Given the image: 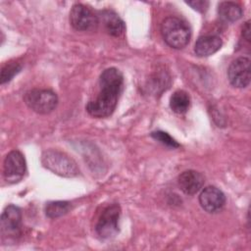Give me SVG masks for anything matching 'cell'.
<instances>
[{
	"mask_svg": "<svg viewBox=\"0 0 251 251\" xmlns=\"http://www.w3.org/2000/svg\"><path fill=\"white\" fill-rule=\"evenodd\" d=\"M124 85V75L116 68H108L99 78V92L86 105L87 113L94 118H106L115 111Z\"/></svg>",
	"mask_w": 251,
	"mask_h": 251,
	"instance_id": "cell-1",
	"label": "cell"
},
{
	"mask_svg": "<svg viewBox=\"0 0 251 251\" xmlns=\"http://www.w3.org/2000/svg\"><path fill=\"white\" fill-rule=\"evenodd\" d=\"M161 34L164 41L174 49L185 47L191 37L188 24L177 17H168L161 24Z\"/></svg>",
	"mask_w": 251,
	"mask_h": 251,
	"instance_id": "cell-2",
	"label": "cell"
},
{
	"mask_svg": "<svg viewBox=\"0 0 251 251\" xmlns=\"http://www.w3.org/2000/svg\"><path fill=\"white\" fill-rule=\"evenodd\" d=\"M41 163L46 169L61 176L73 177L79 172L75 162L59 150L49 149L44 151L41 156Z\"/></svg>",
	"mask_w": 251,
	"mask_h": 251,
	"instance_id": "cell-3",
	"label": "cell"
},
{
	"mask_svg": "<svg viewBox=\"0 0 251 251\" xmlns=\"http://www.w3.org/2000/svg\"><path fill=\"white\" fill-rule=\"evenodd\" d=\"M26 106L38 114H49L58 104V97L50 89H31L24 95Z\"/></svg>",
	"mask_w": 251,
	"mask_h": 251,
	"instance_id": "cell-4",
	"label": "cell"
},
{
	"mask_svg": "<svg viewBox=\"0 0 251 251\" xmlns=\"http://www.w3.org/2000/svg\"><path fill=\"white\" fill-rule=\"evenodd\" d=\"M120 216L121 208L118 204H112L106 207L101 213L95 226L97 234L104 239L115 236L119 231Z\"/></svg>",
	"mask_w": 251,
	"mask_h": 251,
	"instance_id": "cell-5",
	"label": "cell"
},
{
	"mask_svg": "<svg viewBox=\"0 0 251 251\" xmlns=\"http://www.w3.org/2000/svg\"><path fill=\"white\" fill-rule=\"evenodd\" d=\"M1 235L3 240L15 239L21 234L22 212L15 205H8L1 215Z\"/></svg>",
	"mask_w": 251,
	"mask_h": 251,
	"instance_id": "cell-6",
	"label": "cell"
},
{
	"mask_svg": "<svg viewBox=\"0 0 251 251\" xmlns=\"http://www.w3.org/2000/svg\"><path fill=\"white\" fill-rule=\"evenodd\" d=\"M70 23L78 31H91L96 29L99 19L87 6L75 4L70 12Z\"/></svg>",
	"mask_w": 251,
	"mask_h": 251,
	"instance_id": "cell-7",
	"label": "cell"
},
{
	"mask_svg": "<svg viewBox=\"0 0 251 251\" xmlns=\"http://www.w3.org/2000/svg\"><path fill=\"white\" fill-rule=\"evenodd\" d=\"M26 171L25 159L22 152L13 150L7 154L3 163V176L8 183L19 182Z\"/></svg>",
	"mask_w": 251,
	"mask_h": 251,
	"instance_id": "cell-8",
	"label": "cell"
},
{
	"mask_svg": "<svg viewBox=\"0 0 251 251\" xmlns=\"http://www.w3.org/2000/svg\"><path fill=\"white\" fill-rule=\"evenodd\" d=\"M227 76L229 82L237 88H244L250 83V59L247 57H239L233 60L228 69Z\"/></svg>",
	"mask_w": 251,
	"mask_h": 251,
	"instance_id": "cell-9",
	"label": "cell"
},
{
	"mask_svg": "<svg viewBox=\"0 0 251 251\" xmlns=\"http://www.w3.org/2000/svg\"><path fill=\"white\" fill-rule=\"evenodd\" d=\"M201 207L208 213H216L223 209L226 203V196L222 190L216 186L205 187L199 195Z\"/></svg>",
	"mask_w": 251,
	"mask_h": 251,
	"instance_id": "cell-10",
	"label": "cell"
},
{
	"mask_svg": "<svg viewBox=\"0 0 251 251\" xmlns=\"http://www.w3.org/2000/svg\"><path fill=\"white\" fill-rule=\"evenodd\" d=\"M204 176L197 171L188 170L177 177V183L182 192L188 195L196 194L204 185Z\"/></svg>",
	"mask_w": 251,
	"mask_h": 251,
	"instance_id": "cell-11",
	"label": "cell"
},
{
	"mask_svg": "<svg viewBox=\"0 0 251 251\" xmlns=\"http://www.w3.org/2000/svg\"><path fill=\"white\" fill-rule=\"evenodd\" d=\"M100 21L108 34L115 37H121L124 35L126 31V25L114 11H102L100 13Z\"/></svg>",
	"mask_w": 251,
	"mask_h": 251,
	"instance_id": "cell-12",
	"label": "cell"
},
{
	"mask_svg": "<svg viewBox=\"0 0 251 251\" xmlns=\"http://www.w3.org/2000/svg\"><path fill=\"white\" fill-rule=\"evenodd\" d=\"M223 45L220 36L208 34L200 36L194 45V52L198 57H208L216 53Z\"/></svg>",
	"mask_w": 251,
	"mask_h": 251,
	"instance_id": "cell-13",
	"label": "cell"
},
{
	"mask_svg": "<svg viewBox=\"0 0 251 251\" xmlns=\"http://www.w3.org/2000/svg\"><path fill=\"white\" fill-rule=\"evenodd\" d=\"M218 14L223 21L227 23H233L238 21L242 17L243 11L240 5H238L237 3L226 1L220 3L218 7Z\"/></svg>",
	"mask_w": 251,
	"mask_h": 251,
	"instance_id": "cell-14",
	"label": "cell"
},
{
	"mask_svg": "<svg viewBox=\"0 0 251 251\" xmlns=\"http://www.w3.org/2000/svg\"><path fill=\"white\" fill-rule=\"evenodd\" d=\"M171 109L176 114H184L190 106V98L184 90H176L170 99Z\"/></svg>",
	"mask_w": 251,
	"mask_h": 251,
	"instance_id": "cell-15",
	"label": "cell"
},
{
	"mask_svg": "<svg viewBox=\"0 0 251 251\" xmlns=\"http://www.w3.org/2000/svg\"><path fill=\"white\" fill-rule=\"evenodd\" d=\"M72 205L68 201H52L46 204L45 214L50 219H56L69 213Z\"/></svg>",
	"mask_w": 251,
	"mask_h": 251,
	"instance_id": "cell-16",
	"label": "cell"
},
{
	"mask_svg": "<svg viewBox=\"0 0 251 251\" xmlns=\"http://www.w3.org/2000/svg\"><path fill=\"white\" fill-rule=\"evenodd\" d=\"M22 69V66L18 63H8L2 68L1 71V83L4 84L5 82L11 80L15 75H17Z\"/></svg>",
	"mask_w": 251,
	"mask_h": 251,
	"instance_id": "cell-17",
	"label": "cell"
},
{
	"mask_svg": "<svg viewBox=\"0 0 251 251\" xmlns=\"http://www.w3.org/2000/svg\"><path fill=\"white\" fill-rule=\"evenodd\" d=\"M151 136L158 140L159 142H161L162 144L168 146V147H172V148H176L179 146V144L167 132L164 131H154L151 133Z\"/></svg>",
	"mask_w": 251,
	"mask_h": 251,
	"instance_id": "cell-18",
	"label": "cell"
},
{
	"mask_svg": "<svg viewBox=\"0 0 251 251\" xmlns=\"http://www.w3.org/2000/svg\"><path fill=\"white\" fill-rule=\"evenodd\" d=\"M187 5H189L192 9L200 12V13H204L208 7H209V2L205 1V0H193V1H187L186 2Z\"/></svg>",
	"mask_w": 251,
	"mask_h": 251,
	"instance_id": "cell-19",
	"label": "cell"
},
{
	"mask_svg": "<svg viewBox=\"0 0 251 251\" xmlns=\"http://www.w3.org/2000/svg\"><path fill=\"white\" fill-rule=\"evenodd\" d=\"M249 24H250L249 21L246 22L242 28V35L247 41H250V25Z\"/></svg>",
	"mask_w": 251,
	"mask_h": 251,
	"instance_id": "cell-20",
	"label": "cell"
}]
</instances>
